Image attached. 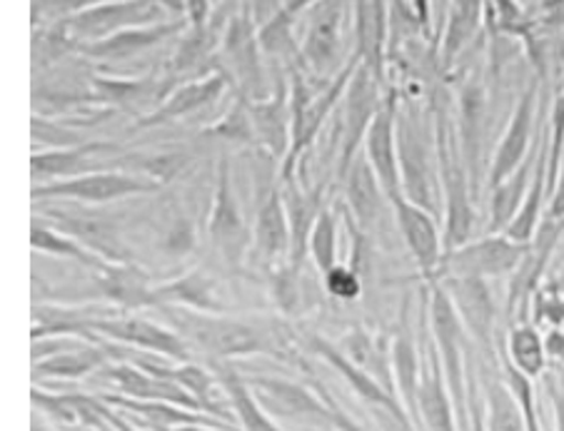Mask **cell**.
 <instances>
[{"mask_svg": "<svg viewBox=\"0 0 564 431\" xmlns=\"http://www.w3.org/2000/svg\"><path fill=\"white\" fill-rule=\"evenodd\" d=\"M435 143L440 157V185H442V212H445V250H455L473 240L477 212L475 192L469 183V173L463 161V150L455 130L447 125L445 112L437 110L435 118Z\"/></svg>", "mask_w": 564, "mask_h": 431, "instance_id": "1", "label": "cell"}, {"mask_svg": "<svg viewBox=\"0 0 564 431\" xmlns=\"http://www.w3.org/2000/svg\"><path fill=\"white\" fill-rule=\"evenodd\" d=\"M173 330L187 344L210 354L215 360L248 357V354L270 352L268 334L248 322L230 320L215 312H197L187 307H167Z\"/></svg>", "mask_w": 564, "mask_h": 431, "instance_id": "2", "label": "cell"}, {"mask_svg": "<svg viewBox=\"0 0 564 431\" xmlns=\"http://www.w3.org/2000/svg\"><path fill=\"white\" fill-rule=\"evenodd\" d=\"M430 332L442 372H445L447 389L453 395L459 427L467 431L469 424V374H467V330L459 320L457 309L447 289L440 283L430 285Z\"/></svg>", "mask_w": 564, "mask_h": 431, "instance_id": "3", "label": "cell"}, {"mask_svg": "<svg viewBox=\"0 0 564 431\" xmlns=\"http://www.w3.org/2000/svg\"><path fill=\"white\" fill-rule=\"evenodd\" d=\"M362 63L360 55H352V60L337 73V78L327 86L319 96H313L307 90L303 75L293 73V90H290V110H293V135H290V150L282 161L280 180L288 185H295V170L300 157L307 153V147L315 143L319 130H323L325 120L335 110L337 102L345 98L347 86H350L357 65Z\"/></svg>", "mask_w": 564, "mask_h": 431, "instance_id": "4", "label": "cell"}, {"mask_svg": "<svg viewBox=\"0 0 564 431\" xmlns=\"http://www.w3.org/2000/svg\"><path fill=\"white\" fill-rule=\"evenodd\" d=\"M528 250L530 242H514L507 234H487V237L469 240L463 247L445 250L435 283L447 277H512Z\"/></svg>", "mask_w": 564, "mask_h": 431, "instance_id": "5", "label": "cell"}, {"mask_svg": "<svg viewBox=\"0 0 564 431\" xmlns=\"http://www.w3.org/2000/svg\"><path fill=\"white\" fill-rule=\"evenodd\" d=\"M398 161L402 177V195L410 202L420 205L437 218L442 212V185H440V157L437 143L430 150L425 135L415 123H408L398 115Z\"/></svg>", "mask_w": 564, "mask_h": 431, "instance_id": "6", "label": "cell"}, {"mask_svg": "<svg viewBox=\"0 0 564 431\" xmlns=\"http://www.w3.org/2000/svg\"><path fill=\"white\" fill-rule=\"evenodd\" d=\"M88 340L100 336L112 344L130 346V350L155 354V357L171 362H187L191 360V344H187L173 327H163L143 317H118V314H98L86 324Z\"/></svg>", "mask_w": 564, "mask_h": 431, "instance_id": "7", "label": "cell"}, {"mask_svg": "<svg viewBox=\"0 0 564 431\" xmlns=\"http://www.w3.org/2000/svg\"><path fill=\"white\" fill-rule=\"evenodd\" d=\"M160 183L143 175L120 173V170H96L70 180H55L45 185H33V200H73L86 205L116 202L133 195L155 192Z\"/></svg>", "mask_w": 564, "mask_h": 431, "instance_id": "8", "label": "cell"}, {"mask_svg": "<svg viewBox=\"0 0 564 431\" xmlns=\"http://www.w3.org/2000/svg\"><path fill=\"white\" fill-rule=\"evenodd\" d=\"M562 232H564V220H552L544 214L538 234H534L530 242L528 255H524L520 267H517L514 275L510 277V289H507V312H510L512 324L528 322L532 297L542 287L544 277H547L550 259L560 247Z\"/></svg>", "mask_w": 564, "mask_h": 431, "instance_id": "9", "label": "cell"}, {"mask_svg": "<svg viewBox=\"0 0 564 431\" xmlns=\"http://www.w3.org/2000/svg\"><path fill=\"white\" fill-rule=\"evenodd\" d=\"M248 384L270 417L317 427L340 424V411L327 407L323 399L315 397L303 384L280 377H248Z\"/></svg>", "mask_w": 564, "mask_h": 431, "instance_id": "10", "label": "cell"}, {"mask_svg": "<svg viewBox=\"0 0 564 431\" xmlns=\"http://www.w3.org/2000/svg\"><path fill=\"white\" fill-rule=\"evenodd\" d=\"M538 102H540V80H534L532 86L522 92L520 100L512 110L510 123H507L500 143L495 147V155L490 161V173H487V187H497L505 183L512 173L520 170L528 161V155L538 143L534 133V123H538Z\"/></svg>", "mask_w": 564, "mask_h": 431, "instance_id": "11", "label": "cell"}, {"mask_svg": "<svg viewBox=\"0 0 564 431\" xmlns=\"http://www.w3.org/2000/svg\"><path fill=\"white\" fill-rule=\"evenodd\" d=\"M163 11L165 5L160 0H112V3L75 13V18L68 21V27L80 37V43H93L128 31V27L158 25Z\"/></svg>", "mask_w": 564, "mask_h": 431, "instance_id": "12", "label": "cell"}, {"mask_svg": "<svg viewBox=\"0 0 564 431\" xmlns=\"http://www.w3.org/2000/svg\"><path fill=\"white\" fill-rule=\"evenodd\" d=\"M208 232L215 250L220 252L225 262H230L232 267H238L242 257H246L252 237L248 232V222L242 218L238 195H235L232 173L225 161L220 163V170H218V185H215Z\"/></svg>", "mask_w": 564, "mask_h": 431, "instance_id": "13", "label": "cell"}, {"mask_svg": "<svg viewBox=\"0 0 564 431\" xmlns=\"http://www.w3.org/2000/svg\"><path fill=\"white\" fill-rule=\"evenodd\" d=\"M440 285L447 289L449 299H453V305L457 309L459 320L465 324L469 340L482 350L485 357H492L497 305L487 279L447 277V279H440Z\"/></svg>", "mask_w": 564, "mask_h": 431, "instance_id": "14", "label": "cell"}, {"mask_svg": "<svg viewBox=\"0 0 564 431\" xmlns=\"http://www.w3.org/2000/svg\"><path fill=\"white\" fill-rule=\"evenodd\" d=\"M378 75L368 65L360 63L352 75L350 86L345 92V133H343V153H340V175L345 177L357 153L365 145V137L370 133V125L378 115L380 92H378Z\"/></svg>", "mask_w": 564, "mask_h": 431, "instance_id": "15", "label": "cell"}, {"mask_svg": "<svg viewBox=\"0 0 564 431\" xmlns=\"http://www.w3.org/2000/svg\"><path fill=\"white\" fill-rule=\"evenodd\" d=\"M390 205L402 232V240H405L408 250L412 252V259L417 262L420 275L427 277L430 283H435L442 255H445V240H442L437 230L435 214L420 208L415 202H410L405 195L390 198Z\"/></svg>", "mask_w": 564, "mask_h": 431, "instance_id": "16", "label": "cell"}, {"mask_svg": "<svg viewBox=\"0 0 564 431\" xmlns=\"http://www.w3.org/2000/svg\"><path fill=\"white\" fill-rule=\"evenodd\" d=\"M459 150L473 183L475 200L487 177L485 161V135H487V92L482 80H469L459 96Z\"/></svg>", "mask_w": 564, "mask_h": 431, "instance_id": "17", "label": "cell"}, {"mask_svg": "<svg viewBox=\"0 0 564 431\" xmlns=\"http://www.w3.org/2000/svg\"><path fill=\"white\" fill-rule=\"evenodd\" d=\"M313 350L323 357L330 367L340 374V377L350 384L352 391L360 399L368 401V405L378 407V409H384L388 411V417H392L398 424L405 429V431H417L415 424H412V419L408 415V409L402 407L400 397L394 395L392 389H384V384H380L378 379L372 377V374L360 367L355 360L347 357V354L343 350H337L335 344L319 340V336H313Z\"/></svg>", "mask_w": 564, "mask_h": 431, "instance_id": "18", "label": "cell"}, {"mask_svg": "<svg viewBox=\"0 0 564 431\" xmlns=\"http://www.w3.org/2000/svg\"><path fill=\"white\" fill-rule=\"evenodd\" d=\"M100 372H102V379H106L120 397L138 399V401H167V405L203 411V407L197 405V399L191 395V391H185L181 384H175L173 379L158 377V374L138 367V364L110 362L108 367ZM205 415H208V411H205Z\"/></svg>", "mask_w": 564, "mask_h": 431, "instance_id": "19", "label": "cell"}, {"mask_svg": "<svg viewBox=\"0 0 564 431\" xmlns=\"http://www.w3.org/2000/svg\"><path fill=\"white\" fill-rule=\"evenodd\" d=\"M365 157L372 165L375 175L388 192V198L402 195V177L398 161V96H390L388 102L375 115L370 133L365 137Z\"/></svg>", "mask_w": 564, "mask_h": 431, "instance_id": "20", "label": "cell"}, {"mask_svg": "<svg viewBox=\"0 0 564 431\" xmlns=\"http://www.w3.org/2000/svg\"><path fill=\"white\" fill-rule=\"evenodd\" d=\"M420 431H463L453 395L447 389L435 346H427V364H422V384L417 397Z\"/></svg>", "mask_w": 564, "mask_h": 431, "instance_id": "21", "label": "cell"}, {"mask_svg": "<svg viewBox=\"0 0 564 431\" xmlns=\"http://www.w3.org/2000/svg\"><path fill=\"white\" fill-rule=\"evenodd\" d=\"M260 37L256 25H252L250 11L238 13L230 21L228 31H225V53L232 70L248 88L250 100L268 98L262 90V68H260Z\"/></svg>", "mask_w": 564, "mask_h": 431, "instance_id": "22", "label": "cell"}, {"mask_svg": "<svg viewBox=\"0 0 564 431\" xmlns=\"http://www.w3.org/2000/svg\"><path fill=\"white\" fill-rule=\"evenodd\" d=\"M343 13L345 0H317L313 5V21H310L303 58L315 73L330 70L343 43Z\"/></svg>", "mask_w": 564, "mask_h": 431, "instance_id": "23", "label": "cell"}, {"mask_svg": "<svg viewBox=\"0 0 564 431\" xmlns=\"http://www.w3.org/2000/svg\"><path fill=\"white\" fill-rule=\"evenodd\" d=\"M248 110L256 140L270 150L272 157H285L290 150V135H293V110L288 102L285 82L280 80L270 98L248 100Z\"/></svg>", "mask_w": 564, "mask_h": 431, "instance_id": "24", "label": "cell"}, {"mask_svg": "<svg viewBox=\"0 0 564 431\" xmlns=\"http://www.w3.org/2000/svg\"><path fill=\"white\" fill-rule=\"evenodd\" d=\"M33 405L43 409L53 421L68 429H96L110 431L112 409L106 399L86 397V395H53V391L33 389Z\"/></svg>", "mask_w": 564, "mask_h": 431, "instance_id": "25", "label": "cell"}, {"mask_svg": "<svg viewBox=\"0 0 564 431\" xmlns=\"http://www.w3.org/2000/svg\"><path fill=\"white\" fill-rule=\"evenodd\" d=\"M183 27H187V21H173V23H158V25H143V27H128V31H120L116 35L102 37V41H93V43H78V48L83 55L88 58H98V60H123V58H133L140 51L153 48L155 43L165 41L173 33H181Z\"/></svg>", "mask_w": 564, "mask_h": 431, "instance_id": "26", "label": "cell"}, {"mask_svg": "<svg viewBox=\"0 0 564 431\" xmlns=\"http://www.w3.org/2000/svg\"><path fill=\"white\" fill-rule=\"evenodd\" d=\"M252 247L268 262L282 259L293 252V228H290L288 205L278 190H272L262 200L252 224Z\"/></svg>", "mask_w": 564, "mask_h": 431, "instance_id": "27", "label": "cell"}, {"mask_svg": "<svg viewBox=\"0 0 564 431\" xmlns=\"http://www.w3.org/2000/svg\"><path fill=\"white\" fill-rule=\"evenodd\" d=\"M100 295L130 309L158 307V287H150L148 275L130 262H108L96 269Z\"/></svg>", "mask_w": 564, "mask_h": 431, "instance_id": "28", "label": "cell"}, {"mask_svg": "<svg viewBox=\"0 0 564 431\" xmlns=\"http://www.w3.org/2000/svg\"><path fill=\"white\" fill-rule=\"evenodd\" d=\"M225 86H228V78H225L223 73H213L208 78L185 82V86L175 88L155 112H150L148 118L140 120V128H155V125L171 123V120H177L183 115H193V112H197L200 108L210 106L213 100H218L223 96Z\"/></svg>", "mask_w": 564, "mask_h": 431, "instance_id": "29", "label": "cell"}, {"mask_svg": "<svg viewBox=\"0 0 564 431\" xmlns=\"http://www.w3.org/2000/svg\"><path fill=\"white\" fill-rule=\"evenodd\" d=\"M357 55L362 63L384 78V43H388V3L384 0H355Z\"/></svg>", "mask_w": 564, "mask_h": 431, "instance_id": "30", "label": "cell"}, {"mask_svg": "<svg viewBox=\"0 0 564 431\" xmlns=\"http://www.w3.org/2000/svg\"><path fill=\"white\" fill-rule=\"evenodd\" d=\"M345 195H347V205H350L352 218L360 222L362 228H370V224L378 222L388 192H384L380 177L375 175L368 157H357L350 170H347Z\"/></svg>", "mask_w": 564, "mask_h": 431, "instance_id": "31", "label": "cell"}, {"mask_svg": "<svg viewBox=\"0 0 564 431\" xmlns=\"http://www.w3.org/2000/svg\"><path fill=\"white\" fill-rule=\"evenodd\" d=\"M540 137H542V128H540L538 145H534L532 157L524 161L520 170L512 173L505 183H500L490 190V234H505V230L510 228L512 220L517 218V212H520L524 198H528L532 175H534V163H538Z\"/></svg>", "mask_w": 564, "mask_h": 431, "instance_id": "32", "label": "cell"}, {"mask_svg": "<svg viewBox=\"0 0 564 431\" xmlns=\"http://www.w3.org/2000/svg\"><path fill=\"white\" fill-rule=\"evenodd\" d=\"M502 362L532 382L542 379L544 372L550 369V354L540 327H534L532 322L512 324L502 350Z\"/></svg>", "mask_w": 564, "mask_h": 431, "instance_id": "33", "label": "cell"}, {"mask_svg": "<svg viewBox=\"0 0 564 431\" xmlns=\"http://www.w3.org/2000/svg\"><path fill=\"white\" fill-rule=\"evenodd\" d=\"M112 145L108 143H83L75 147H55L48 153H35L31 157V173L33 180H51L55 183L58 177L70 180V177L86 175L90 161L96 153H110Z\"/></svg>", "mask_w": 564, "mask_h": 431, "instance_id": "34", "label": "cell"}, {"mask_svg": "<svg viewBox=\"0 0 564 431\" xmlns=\"http://www.w3.org/2000/svg\"><path fill=\"white\" fill-rule=\"evenodd\" d=\"M218 384L225 389V395H228L232 417L242 431H282L275 424V419L268 415L265 407L260 405V399L256 397V391H252L246 377H240L230 367H220Z\"/></svg>", "mask_w": 564, "mask_h": 431, "instance_id": "35", "label": "cell"}, {"mask_svg": "<svg viewBox=\"0 0 564 431\" xmlns=\"http://www.w3.org/2000/svg\"><path fill=\"white\" fill-rule=\"evenodd\" d=\"M390 372L394 382V391L402 401V407L408 409L412 424L420 431V417H417V397H420V384H422V364L415 342L408 334H400L392 344L390 354Z\"/></svg>", "mask_w": 564, "mask_h": 431, "instance_id": "36", "label": "cell"}, {"mask_svg": "<svg viewBox=\"0 0 564 431\" xmlns=\"http://www.w3.org/2000/svg\"><path fill=\"white\" fill-rule=\"evenodd\" d=\"M31 247L35 252H45V255L51 257L73 259L93 272L100 269L102 265H108V259H102L98 252H93L90 247L83 245L80 240L70 237V234L63 230H53L48 224H41L37 220H33V228H31Z\"/></svg>", "mask_w": 564, "mask_h": 431, "instance_id": "37", "label": "cell"}, {"mask_svg": "<svg viewBox=\"0 0 564 431\" xmlns=\"http://www.w3.org/2000/svg\"><path fill=\"white\" fill-rule=\"evenodd\" d=\"M485 11V0H449L445 41H442V63L453 65L465 51L469 37L477 33L479 18Z\"/></svg>", "mask_w": 564, "mask_h": 431, "instance_id": "38", "label": "cell"}, {"mask_svg": "<svg viewBox=\"0 0 564 431\" xmlns=\"http://www.w3.org/2000/svg\"><path fill=\"white\" fill-rule=\"evenodd\" d=\"M163 305H177V307H187V309H197V312H223V305L218 302V297L213 292V283L205 279L203 275H185L181 279H173L171 285L158 287V307Z\"/></svg>", "mask_w": 564, "mask_h": 431, "instance_id": "39", "label": "cell"}, {"mask_svg": "<svg viewBox=\"0 0 564 431\" xmlns=\"http://www.w3.org/2000/svg\"><path fill=\"white\" fill-rule=\"evenodd\" d=\"M485 407H487V431H528L522 411L507 389L502 374L485 377Z\"/></svg>", "mask_w": 564, "mask_h": 431, "instance_id": "40", "label": "cell"}, {"mask_svg": "<svg viewBox=\"0 0 564 431\" xmlns=\"http://www.w3.org/2000/svg\"><path fill=\"white\" fill-rule=\"evenodd\" d=\"M530 317L534 327L547 330H564V289L552 279H544L542 287L532 297Z\"/></svg>", "mask_w": 564, "mask_h": 431, "instance_id": "41", "label": "cell"}, {"mask_svg": "<svg viewBox=\"0 0 564 431\" xmlns=\"http://www.w3.org/2000/svg\"><path fill=\"white\" fill-rule=\"evenodd\" d=\"M310 257L323 275L337 265V224L330 210L319 212L315 228L310 232Z\"/></svg>", "mask_w": 564, "mask_h": 431, "instance_id": "42", "label": "cell"}, {"mask_svg": "<svg viewBox=\"0 0 564 431\" xmlns=\"http://www.w3.org/2000/svg\"><path fill=\"white\" fill-rule=\"evenodd\" d=\"M293 23L295 18L290 15L285 8L275 11V15L260 27L258 37H260V48L272 55L280 53H295V37H293Z\"/></svg>", "mask_w": 564, "mask_h": 431, "instance_id": "43", "label": "cell"}, {"mask_svg": "<svg viewBox=\"0 0 564 431\" xmlns=\"http://www.w3.org/2000/svg\"><path fill=\"white\" fill-rule=\"evenodd\" d=\"M96 88H98L100 100L116 102V106L133 108L138 100H143L148 92H153V82H150V80H106V78H98Z\"/></svg>", "mask_w": 564, "mask_h": 431, "instance_id": "44", "label": "cell"}, {"mask_svg": "<svg viewBox=\"0 0 564 431\" xmlns=\"http://www.w3.org/2000/svg\"><path fill=\"white\" fill-rule=\"evenodd\" d=\"M210 135H223L230 140H256V130H252V120H250V110H248V100H240L235 106L228 118L220 120L218 125H213L208 130Z\"/></svg>", "mask_w": 564, "mask_h": 431, "instance_id": "45", "label": "cell"}, {"mask_svg": "<svg viewBox=\"0 0 564 431\" xmlns=\"http://www.w3.org/2000/svg\"><path fill=\"white\" fill-rule=\"evenodd\" d=\"M544 391H547L552 415H554V431H564V367L550 362V369L544 372Z\"/></svg>", "mask_w": 564, "mask_h": 431, "instance_id": "46", "label": "cell"}, {"mask_svg": "<svg viewBox=\"0 0 564 431\" xmlns=\"http://www.w3.org/2000/svg\"><path fill=\"white\" fill-rule=\"evenodd\" d=\"M325 289L335 299H345V302H347V299H355L357 295H360L362 285H360V277H357L350 267L335 265L325 275Z\"/></svg>", "mask_w": 564, "mask_h": 431, "instance_id": "47", "label": "cell"}, {"mask_svg": "<svg viewBox=\"0 0 564 431\" xmlns=\"http://www.w3.org/2000/svg\"><path fill=\"white\" fill-rule=\"evenodd\" d=\"M467 431H487V407L485 395H479L477 379L469 374V424Z\"/></svg>", "mask_w": 564, "mask_h": 431, "instance_id": "48", "label": "cell"}, {"mask_svg": "<svg viewBox=\"0 0 564 431\" xmlns=\"http://www.w3.org/2000/svg\"><path fill=\"white\" fill-rule=\"evenodd\" d=\"M538 25L550 31H564V0H540Z\"/></svg>", "mask_w": 564, "mask_h": 431, "instance_id": "49", "label": "cell"}, {"mask_svg": "<svg viewBox=\"0 0 564 431\" xmlns=\"http://www.w3.org/2000/svg\"><path fill=\"white\" fill-rule=\"evenodd\" d=\"M185 13L191 18L193 31H205L210 18V0H185Z\"/></svg>", "mask_w": 564, "mask_h": 431, "instance_id": "50", "label": "cell"}, {"mask_svg": "<svg viewBox=\"0 0 564 431\" xmlns=\"http://www.w3.org/2000/svg\"><path fill=\"white\" fill-rule=\"evenodd\" d=\"M547 218L564 220V163L560 167L557 183H554V187H552L550 205H547Z\"/></svg>", "mask_w": 564, "mask_h": 431, "instance_id": "51", "label": "cell"}, {"mask_svg": "<svg viewBox=\"0 0 564 431\" xmlns=\"http://www.w3.org/2000/svg\"><path fill=\"white\" fill-rule=\"evenodd\" d=\"M167 247L177 252V255L185 250H191L193 247V230L187 228L185 222H177L175 230L171 232V240H167Z\"/></svg>", "mask_w": 564, "mask_h": 431, "instance_id": "52", "label": "cell"}, {"mask_svg": "<svg viewBox=\"0 0 564 431\" xmlns=\"http://www.w3.org/2000/svg\"><path fill=\"white\" fill-rule=\"evenodd\" d=\"M55 5H61L63 11H88V8H96V5H102V3H112V0H53Z\"/></svg>", "mask_w": 564, "mask_h": 431, "instance_id": "53", "label": "cell"}, {"mask_svg": "<svg viewBox=\"0 0 564 431\" xmlns=\"http://www.w3.org/2000/svg\"><path fill=\"white\" fill-rule=\"evenodd\" d=\"M412 8H415V18L420 27H430V0H412Z\"/></svg>", "mask_w": 564, "mask_h": 431, "instance_id": "54", "label": "cell"}, {"mask_svg": "<svg viewBox=\"0 0 564 431\" xmlns=\"http://www.w3.org/2000/svg\"><path fill=\"white\" fill-rule=\"evenodd\" d=\"M110 431H143V429L133 427V424H130V421H126L123 417L112 411V417H110Z\"/></svg>", "mask_w": 564, "mask_h": 431, "instance_id": "55", "label": "cell"}, {"mask_svg": "<svg viewBox=\"0 0 564 431\" xmlns=\"http://www.w3.org/2000/svg\"><path fill=\"white\" fill-rule=\"evenodd\" d=\"M160 3L173 13H185V0H160Z\"/></svg>", "mask_w": 564, "mask_h": 431, "instance_id": "56", "label": "cell"}, {"mask_svg": "<svg viewBox=\"0 0 564 431\" xmlns=\"http://www.w3.org/2000/svg\"><path fill=\"white\" fill-rule=\"evenodd\" d=\"M175 431H228V429H218V427H181Z\"/></svg>", "mask_w": 564, "mask_h": 431, "instance_id": "57", "label": "cell"}, {"mask_svg": "<svg viewBox=\"0 0 564 431\" xmlns=\"http://www.w3.org/2000/svg\"><path fill=\"white\" fill-rule=\"evenodd\" d=\"M31 431H51V429L43 427V424H37V421H33V429Z\"/></svg>", "mask_w": 564, "mask_h": 431, "instance_id": "58", "label": "cell"}]
</instances>
